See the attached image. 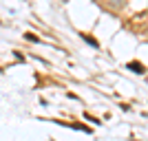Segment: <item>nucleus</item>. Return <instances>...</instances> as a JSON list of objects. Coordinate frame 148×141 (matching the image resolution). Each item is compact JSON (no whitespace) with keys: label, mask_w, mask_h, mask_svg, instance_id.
Masks as SVG:
<instances>
[{"label":"nucleus","mask_w":148,"mask_h":141,"mask_svg":"<svg viewBox=\"0 0 148 141\" xmlns=\"http://www.w3.org/2000/svg\"><path fill=\"white\" fill-rule=\"evenodd\" d=\"M126 66H128L130 71H133V73H139V75H142L144 71H146V68H144V64H139V62H128Z\"/></svg>","instance_id":"f257e3e1"},{"label":"nucleus","mask_w":148,"mask_h":141,"mask_svg":"<svg viewBox=\"0 0 148 141\" xmlns=\"http://www.w3.org/2000/svg\"><path fill=\"white\" fill-rule=\"evenodd\" d=\"M82 37H84V40H86V42L91 44V46H97V40H93L91 35H86V33H84V35H82Z\"/></svg>","instance_id":"f03ea898"},{"label":"nucleus","mask_w":148,"mask_h":141,"mask_svg":"<svg viewBox=\"0 0 148 141\" xmlns=\"http://www.w3.org/2000/svg\"><path fill=\"white\" fill-rule=\"evenodd\" d=\"M25 37L29 40V42H38V40H40V37H38V35H33V33H25Z\"/></svg>","instance_id":"7ed1b4c3"}]
</instances>
